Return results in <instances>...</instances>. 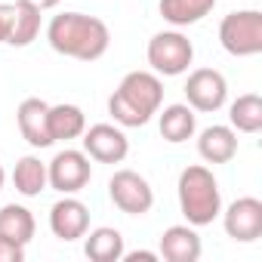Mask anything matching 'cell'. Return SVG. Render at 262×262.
Instances as JSON below:
<instances>
[{
	"instance_id": "1",
	"label": "cell",
	"mask_w": 262,
	"mask_h": 262,
	"mask_svg": "<svg viewBox=\"0 0 262 262\" xmlns=\"http://www.w3.org/2000/svg\"><path fill=\"white\" fill-rule=\"evenodd\" d=\"M47 40L59 56L77 62H96L111 47V31L102 19L86 13H62L47 25Z\"/></svg>"
},
{
	"instance_id": "2",
	"label": "cell",
	"mask_w": 262,
	"mask_h": 262,
	"mask_svg": "<svg viewBox=\"0 0 262 262\" xmlns=\"http://www.w3.org/2000/svg\"><path fill=\"white\" fill-rule=\"evenodd\" d=\"M164 105V83L155 71H129L108 99V114L117 126H145Z\"/></svg>"
},
{
	"instance_id": "3",
	"label": "cell",
	"mask_w": 262,
	"mask_h": 262,
	"mask_svg": "<svg viewBox=\"0 0 262 262\" xmlns=\"http://www.w3.org/2000/svg\"><path fill=\"white\" fill-rule=\"evenodd\" d=\"M176 194H179V210L182 216L188 219V225L201 228V225H210L213 219H219L222 213V191H219V182L213 176L210 167L204 164H191L179 173V185H176Z\"/></svg>"
},
{
	"instance_id": "4",
	"label": "cell",
	"mask_w": 262,
	"mask_h": 262,
	"mask_svg": "<svg viewBox=\"0 0 262 262\" xmlns=\"http://www.w3.org/2000/svg\"><path fill=\"white\" fill-rule=\"evenodd\" d=\"M219 43L228 56L247 59L262 53V13L259 10H237L219 22Z\"/></svg>"
},
{
	"instance_id": "5",
	"label": "cell",
	"mask_w": 262,
	"mask_h": 262,
	"mask_svg": "<svg viewBox=\"0 0 262 262\" xmlns=\"http://www.w3.org/2000/svg\"><path fill=\"white\" fill-rule=\"evenodd\" d=\"M194 47L182 31H158L148 40V65L158 77H179L191 68Z\"/></svg>"
},
{
	"instance_id": "6",
	"label": "cell",
	"mask_w": 262,
	"mask_h": 262,
	"mask_svg": "<svg viewBox=\"0 0 262 262\" xmlns=\"http://www.w3.org/2000/svg\"><path fill=\"white\" fill-rule=\"evenodd\" d=\"M108 198L126 216H145L155 207V188L136 170H117L108 179Z\"/></svg>"
},
{
	"instance_id": "7",
	"label": "cell",
	"mask_w": 262,
	"mask_h": 262,
	"mask_svg": "<svg viewBox=\"0 0 262 262\" xmlns=\"http://www.w3.org/2000/svg\"><path fill=\"white\" fill-rule=\"evenodd\" d=\"M47 179H50V188H56L59 194H77V191H83L90 185V179H93V167H90L86 151H77V148L59 151L47 164Z\"/></svg>"
},
{
	"instance_id": "8",
	"label": "cell",
	"mask_w": 262,
	"mask_h": 262,
	"mask_svg": "<svg viewBox=\"0 0 262 262\" xmlns=\"http://www.w3.org/2000/svg\"><path fill=\"white\" fill-rule=\"evenodd\" d=\"M83 151L96 164H120L129 155V139L117 123H93L83 129Z\"/></svg>"
},
{
	"instance_id": "9",
	"label": "cell",
	"mask_w": 262,
	"mask_h": 262,
	"mask_svg": "<svg viewBox=\"0 0 262 262\" xmlns=\"http://www.w3.org/2000/svg\"><path fill=\"white\" fill-rule=\"evenodd\" d=\"M185 105H191L194 111L213 114L225 105L228 99V83L222 77V71L216 68H194L185 80Z\"/></svg>"
},
{
	"instance_id": "10",
	"label": "cell",
	"mask_w": 262,
	"mask_h": 262,
	"mask_svg": "<svg viewBox=\"0 0 262 262\" xmlns=\"http://www.w3.org/2000/svg\"><path fill=\"white\" fill-rule=\"evenodd\" d=\"M222 225L225 234L237 244H253L262 237V201L259 198H237L234 204H228V210L222 213Z\"/></svg>"
},
{
	"instance_id": "11",
	"label": "cell",
	"mask_w": 262,
	"mask_h": 262,
	"mask_svg": "<svg viewBox=\"0 0 262 262\" xmlns=\"http://www.w3.org/2000/svg\"><path fill=\"white\" fill-rule=\"evenodd\" d=\"M50 231L65 244L80 241L90 231V207L74 194H62V201L50 207Z\"/></svg>"
},
{
	"instance_id": "12",
	"label": "cell",
	"mask_w": 262,
	"mask_h": 262,
	"mask_svg": "<svg viewBox=\"0 0 262 262\" xmlns=\"http://www.w3.org/2000/svg\"><path fill=\"white\" fill-rule=\"evenodd\" d=\"M47 114H50V105H47L43 99H37V96L25 99V102L19 105V111H16L19 133H22V139H25L31 148H50V145H53Z\"/></svg>"
},
{
	"instance_id": "13",
	"label": "cell",
	"mask_w": 262,
	"mask_h": 262,
	"mask_svg": "<svg viewBox=\"0 0 262 262\" xmlns=\"http://www.w3.org/2000/svg\"><path fill=\"white\" fill-rule=\"evenodd\" d=\"M201 234L194 231V225H170L161 234V253L167 262H198L201 259Z\"/></svg>"
},
{
	"instance_id": "14",
	"label": "cell",
	"mask_w": 262,
	"mask_h": 262,
	"mask_svg": "<svg viewBox=\"0 0 262 262\" xmlns=\"http://www.w3.org/2000/svg\"><path fill=\"white\" fill-rule=\"evenodd\" d=\"M198 155L207 164H228L237 155V133L231 126H207L198 136Z\"/></svg>"
},
{
	"instance_id": "15",
	"label": "cell",
	"mask_w": 262,
	"mask_h": 262,
	"mask_svg": "<svg viewBox=\"0 0 262 262\" xmlns=\"http://www.w3.org/2000/svg\"><path fill=\"white\" fill-rule=\"evenodd\" d=\"M158 126H161V136L173 145L179 142H188L194 136V129H198V117H194V108L191 105H167L164 111H158Z\"/></svg>"
},
{
	"instance_id": "16",
	"label": "cell",
	"mask_w": 262,
	"mask_h": 262,
	"mask_svg": "<svg viewBox=\"0 0 262 262\" xmlns=\"http://www.w3.org/2000/svg\"><path fill=\"white\" fill-rule=\"evenodd\" d=\"M86 244H83V253L93 259V262H120L126 247H123V234L111 225H99L93 231L83 234Z\"/></svg>"
},
{
	"instance_id": "17",
	"label": "cell",
	"mask_w": 262,
	"mask_h": 262,
	"mask_svg": "<svg viewBox=\"0 0 262 262\" xmlns=\"http://www.w3.org/2000/svg\"><path fill=\"white\" fill-rule=\"evenodd\" d=\"M50 136L53 142H68V139H77L83 136V129H86V114L83 108L71 105V102H62V105H50Z\"/></svg>"
},
{
	"instance_id": "18",
	"label": "cell",
	"mask_w": 262,
	"mask_h": 262,
	"mask_svg": "<svg viewBox=\"0 0 262 262\" xmlns=\"http://www.w3.org/2000/svg\"><path fill=\"white\" fill-rule=\"evenodd\" d=\"M34 231H37V222H34V213L28 207H22V204L0 207V237L28 247L31 237H34Z\"/></svg>"
},
{
	"instance_id": "19",
	"label": "cell",
	"mask_w": 262,
	"mask_h": 262,
	"mask_svg": "<svg viewBox=\"0 0 262 262\" xmlns=\"http://www.w3.org/2000/svg\"><path fill=\"white\" fill-rule=\"evenodd\" d=\"M213 7H216V0H161L158 4L164 22H170L173 28L198 25L204 16L213 13Z\"/></svg>"
},
{
	"instance_id": "20",
	"label": "cell",
	"mask_w": 262,
	"mask_h": 262,
	"mask_svg": "<svg viewBox=\"0 0 262 262\" xmlns=\"http://www.w3.org/2000/svg\"><path fill=\"white\" fill-rule=\"evenodd\" d=\"M13 185L19 194L25 198H37L40 191L50 188V179H47V164L34 155H25L16 161V170H13Z\"/></svg>"
},
{
	"instance_id": "21",
	"label": "cell",
	"mask_w": 262,
	"mask_h": 262,
	"mask_svg": "<svg viewBox=\"0 0 262 262\" xmlns=\"http://www.w3.org/2000/svg\"><path fill=\"white\" fill-rule=\"evenodd\" d=\"M228 120H231V129H237V133H259L262 129V96L256 93H244L231 102L228 108Z\"/></svg>"
},
{
	"instance_id": "22",
	"label": "cell",
	"mask_w": 262,
	"mask_h": 262,
	"mask_svg": "<svg viewBox=\"0 0 262 262\" xmlns=\"http://www.w3.org/2000/svg\"><path fill=\"white\" fill-rule=\"evenodd\" d=\"M37 34H40V10H34V7L19 4V0H16L13 28H10L7 43H10V47H28V43L37 40Z\"/></svg>"
},
{
	"instance_id": "23",
	"label": "cell",
	"mask_w": 262,
	"mask_h": 262,
	"mask_svg": "<svg viewBox=\"0 0 262 262\" xmlns=\"http://www.w3.org/2000/svg\"><path fill=\"white\" fill-rule=\"evenodd\" d=\"M25 259V247L16 241L0 237V262H22Z\"/></svg>"
},
{
	"instance_id": "24",
	"label": "cell",
	"mask_w": 262,
	"mask_h": 262,
	"mask_svg": "<svg viewBox=\"0 0 262 262\" xmlns=\"http://www.w3.org/2000/svg\"><path fill=\"white\" fill-rule=\"evenodd\" d=\"M13 13H16V4H0V43H7V37H10Z\"/></svg>"
},
{
	"instance_id": "25",
	"label": "cell",
	"mask_w": 262,
	"mask_h": 262,
	"mask_svg": "<svg viewBox=\"0 0 262 262\" xmlns=\"http://www.w3.org/2000/svg\"><path fill=\"white\" fill-rule=\"evenodd\" d=\"M123 259H126V262H139V259H142V262H155V259H158V253L136 250V253H123Z\"/></svg>"
},
{
	"instance_id": "26",
	"label": "cell",
	"mask_w": 262,
	"mask_h": 262,
	"mask_svg": "<svg viewBox=\"0 0 262 262\" xmlns=\"http://www.w3.org/2000/svg\"><path fill=\"white\" fill-rule=\"evenodd\" d=\"M19 4H28V7H34V10H40V13H47V10H53V7H59V0H19Z\"/></svg>"
},
{
	"instance_id": "27",
	"label": "cell",
	"mask_w": 262,
	"mask_h": 262,
	"mask_svg": "<svg viewBox=\"0 0 262 262\" xmlns=\"http://www.w3.org/2000/svg\"><path fill=\"white\" fill-rule=\"evenodd\" d=\"M4 182H7V173H4V164H0V191H4Z\"/></svg>"
}]
</instances>
